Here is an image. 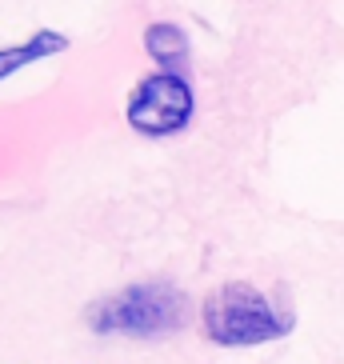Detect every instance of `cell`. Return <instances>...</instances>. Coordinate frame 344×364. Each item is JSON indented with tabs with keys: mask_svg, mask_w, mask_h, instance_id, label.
Instances as JSON below:
<instances>
[{
	"mask_svg": "<svg viewBox=\"0 0 344 364\" xmlns=\"http://www.w3.org/2000/svg\"><path fill=\"white\" fill-rule=\"evenodd\" d=\"M193 316L188 292L172 280H140L120 292L92 300L85 312V324L97 336H129V341H161L181 332Z\"/></svg>",
	"mask_w": 344,
	"mask_h": 364,
	"instance_id": "cell-1",
	"label": "cell"
},
{
	"mask_svg": "<svg viewBox=\"0 0 344 364\" xmlns=\"http://www.w3.org/2000/svg\"><path fill=\"white\" fill-rule=\"evenodd\" d=\"M200 328L216 348H260L284 341L296 316L248 280H225L200 304Z\"/></svg>",
	"mask_w": 344,
	"mask_h": 364,
	"instance_id": "cell-2",
	"label": "cell"
},
{
	"mask_svg": "<svg viewBox=\"0 0 344 364\" xmlns=\"http://www.w3.org/2000/svg\"><path fill=\"white\" fill-rule=\"evenodd\" d=\"M196 112V97L188 76L181 73H152L144 76L136 88L129 92V105H124V117L140 136H176V132L188 129V120Z\"/></svg>",
	"mask_w": 344,
	"mask_h": 364,
	"instance_id": "cell-3",
	"label": "cell"
},
{
	"mask_svg": "<svg viewBox=\"0 0 344 364\" xmlns=\"http://www.w3.org/2000/svg\"><path fill=\"white\" fill-rule=\"evenodd\" d=\"M144 53L161 65V73L188 76V56H193V48H188V36H184L181 24L152 21L149 28H144Z\"/></svg>",
	"mask_w": 344,
	"mask_h": 364,
	"instance_id": "cell-4",
	"label": "cell"
},
{
	"mask_svg": "<svg viewBox=\"0 0 344 364\" xmlns=\"http://www.w3.org/2000/svg\"><path fill=\"white\" fill-rule=\"evenodd\" d=\"M68 36L56 33V28H36L28 41L21 44H9V48H0V80H9L12 73H21V68L36 65V60H48V56H60L68 48Z\"/></svg>",
	"mask_w": 344,
	"mask_h": 364,
	"instance_id": "cell-5",
	"label": "cell"
}]
</instances>
